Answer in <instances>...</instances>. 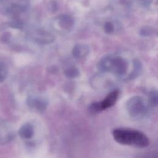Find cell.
I'll list each match as a JSON object with an SVG mask.
<instances>
[{
	"instance_id": "6da1fadb",
	"label": "cell",
	"mask_w": 158,
	"mask_h": 158,
	"mask_svg": "<svg viewBox=\"0 0 158 158\" xmlns=\"http://www.w3.org/2000/svg\"><path fill=\"white\" fill-rule=\"evenodd\" d=\"M99 70L117 75L123 79H128V62L120 54H107L102 57L97 64Z\"/></svg>"
},
{
	"instance_id": "7a4b0ae2",
	"label": "cell",
	"mask_w": 158,
	"mask_h": 158,
	"mask_svg": "<svg viewBox=\"0 0 158 158\" xmlns=\"http://www.w3.org/2000/svg\"><path fill=\"white\" fill-rule=\"evenodd\" d=\"M112 136L117 143L123 145L144 148L149 144L148 136L136 130L117 128L113 130Z\"/></svg>"
},
{
	"instance_id": "3957f363",
	"label": "cell",
	"mask_w": 158,
	"mask_h": 158,
	"mask_svg": "<svg viewBox=\"0 0 158 158\" xmlns=\"http://www.w3.org/2000/svg\"><path fill=\"white\" fill-rule=\"evenodd\" d=\"M126 109L131 117L141 119L148 114L149 106L144 98L140 96H134L127 101Z\"/></svg>"
},
{
	"instance_id": "277c9868",
	"label": "cell",
	"mask_w": 158,
	"mask_h": 158,
	"mask_svg": "<svg viewBox=\"0 0 158 158\" xmlns=\"http://www.w3.org/2000/svg\"><path fill=\"white\" fill-rule=\"evenodd\" d=\"M119 91L118 89L112 91L101 101L92 103L89 107L90 112L92 113H97L111 107L116 103Z\"/></svg>"
},
{
	"instance_id": "5b68a950",
	"label": "cell",
	"mask_w": 158,
	"mask_h": 158,
	"mask_svg": "<svg viewBox=\"0 0 158 158\" xmlns=\"http://www.w3.org/2000/svg\"><path fill=\"white\" fill-rule=\"evenodd\" d=\"M74 25V20L72 17L68 15H61L57 17L54 22V26L57 30L69 31Z\"/></svg>"
},
{
	"instance_id": "8992f818",
	"label": "cell",
	"mask_w": 158,
	"mask_h": 158,
	"mask_svg": "<svg viewBox=\"0 0 158 158\" xmlns=\"http://www.w3.org/2000/svg\"><path fill=\"white\" fill-rule=\"evenodd\" d=\"M54 36L51 33L45 30H38L36 34L35 40L39 43L42 44H47L52 43L54 41Z\"/></svg>"
},
{
	"instance_id": "52a82bcc",
	"label": "cell",
	"mask_w": 158,
	"mask_h": 158,
	"mask_svg": "<svg viewBox=\"0 0 158 158\" xmlns=\"http://www.w3.org/2000/svg\"><path fill=\"white\" fill-rule=\"evenodd\" d=\"M110 2L114 9L125 13L129 11L132 0H110Z\"/></svg>"
},
{
	"instance_id": "ba28073f",
	"label": "cell",
	"mask_w": 158,
	"mask_h": 158,
	"mask_svg": "<svg viewBox=\"0 0 158 158\" xmlns=\"http://www.w3.org/2000/svg\"><path fill=\"white\" fill-rule=\"evenodd\" d=\"M89 52V48L86 44H76L72 49V54L76 59H83L86 57Z\"/></svg>"
},
{
	"instance_id": "9c48e42d",
	"label": "cell",
	"mask_w": 158,
	"mask_h": 158,
	"mask_svg": "<svg viewBox=\"0 0 158 158\" xmlns=\"http://www.w3.org/2000/svg\"><path fill=\"white\" fill-rule=\"evenodd\" d=\"M28 104L32 108H34L39 111H42L46 108L48 102L44 98H33L28 99Z\"/></svg>"
},
{
	"instance_id": "30bf717a",
	"label": "cell",
	"mask_w": 158,
	"mask_h": 158,
	"mask_svg": "<svg viewBox=\"0 0 158 158\" xmlns=\"http://www.w3.org/2000/svg\"><path fill=\"white\" fill-rule=\"evenodd\" d=\"M19 134L23 139H30L34 135V129L33 126L30 123L23 125L19 130Z\"/></svg>"
},
{
	"instance_id": "8fae6325",
	"label": "cell",
	"mask_w": 158,
	"mask_h": 158,
	"mask_svg": "<svg viewBox=\"0 0 158 158\" xmlns=\"http://www.w3.org/2000/svg\"><path fill=\"white\" fill-rule=\"evenodd\" d=\"M80 72L78 69L75 66H71L68 67L64 71L65 75L69 78H74L79 75Z\"/></svg>"
},
{
	"instance_id": "7c38bea8",
	"label": "cell",
	"mask_w": 158,
	"mask_h": 158,
	"mask_svg": "<svg viewBox=\"0 0 158 158\" xmlns=\"http://www.w3.org/2000/svg\"><path fill=\"white\" fill-rule=\"evenodd\" d=\"M104 31L107 34L113 33L115 30V25L112 21H106L103 25Z\"/></svg>"
},
{
	"instance_id": "4fadbf2b",
	"label": "cell",
	"mask_w": 158,
	"mask_h": 158,
	"mask_svg": "<svg viewBox=\"0 0 158 158\" xmlns=\"http://www.w3.org/2000/svg\"><path fill=\"white\" fill-rule=\"evenodd\" d=\"M157 92L156 90H152L149 93V103L153 107H156L157 105Z\"/></svg>"
},
{
	"instance_id": "5bb4252c",
	"label": "cell",
	"mask_w": 158,
	"mask_h": 158,
	"mask_svg": "<svg viewBox=\"0 0 158 158\" xmlns=\"http://www.w3.org/2000/svg\"><path fill=\"white\" fill-rule=\"evenodd\" d=\"M9 38H10V35L7 33H5V34L2 35L1 40L2 41V42H6L9 39Z\"/></svg>"
},
{
	"instance_id": "9a60e30c",
	"label": "cell",
	"mask_w": 158,
	"mask_h": 158,
	"mask_svg": "<svg viewBox=\"0 0 158 158\" xmlns=\"http://www.w3.org/2000/svg\"><path fill=\"white\" fill-rule=\"evenodd\" d=\"M2 65H0V81H2L6 76V75L2 74Z\"/></svg>"
},
{
	"instance_id": "2e32d148",
	"label": "cell",
	"mask_w": 158,
	"mask_h": 158,
	"mask_svg": "<svg viewBox=\"0 0 158 158\" xmlns=\"http://www.w3.org/2000/svg\"><path fill=\"white\" fill-rule=\"evenodd\" d=\"M139 1H141V2H144V3H146L148 0H139Z\"/></svg>"
}]
</instances>
